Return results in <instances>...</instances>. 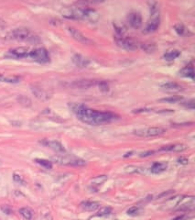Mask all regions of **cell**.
Masks as SVG:
<instances>
[{"instance_id":"21","label":"cell","mask_w":195,"mask_h":220,"mask_svg":"<svg viewBox=\"0 0 195 220\" xmlns=\"http://www.w3.org/2000/svg\"><path fill=\"white\" fill-rule=\"evenodd\" d=\"M180 55V52H179L178 50H171V51L167 52L163 55V58L166 61H173V60L177 59Z\"/></svg>"},{"instance_id":"13","label":"cell","mask_w":195,"mask_h":220,"mask_svg":"<svg viewBox=\"0 0 195 220\" xmlns=\"http://www.w3.org/2000/svg\"><path fill=\"white\" fill-rule=\"evenodd\" d=\"M9 52L16 58H26L29 57L30 52L27 47H17L11 50Z\"/></svg>"},{"instance_id":"1","label":"cell","mask_w":195,"mask_h":220,"mask_svg":"<svg viewBox=\"0 0 195 220\" xmlns=\"http://www.w3.org/2000/svg\"><path fill=\"white\" fill-rule=\"evenodd\" d=\"M70 107L81 121L91 126L107 124L118 119L119 117L116 114L112 112L97 111L95 109L89 108L88 106L81 104H71L70 105Z\"/></svg>"},{"instance_id":"38","label":"cell","mask_w":195,"mask_h":220,"mask_svg":"<svg viewBox=\"0 0 195 220\" xmlns=\"http://www.w3.org/2000/svg\"><path fill=\"white\" fill-rule=\"evenodd\" d=\"M183 216H178V217H175L174 219H172V220H182L183 219Z\"/></svg>"},{"instance_id":"17","label":"cell","mask_w":195,"mask_h":220,"mask_svg":"<svg viewBox=\"0 0 195 220\" xmlns=\"http://www.w3.org/2000/svg\"><path fill=\"white\" fill-rule=\"evenodd\" d=\"M167 168H168V163L166 162H156L152 165L150 172L153 174H160L165 172Z\"/></svg>"},{"instance_id":"35","label":"cell","mask_w":195,"mask_h":220,"mask_svg":"<svg viewBox=\"0 0 195 220\" xmlns=\"http://www.w3.org/2000/svg\"><path fill=\"white\" fill-rule=\"evenodd\" d=\"M194 101L193 100H191V102H189L187 105H186V106L188 107V108H191V109H193L194 108V103H193Z\"/></svg>"},{"instance_id":"8","label":"cell","mask_w":195,"mask_h":220,"mask_svg":"<svg viewBox=\"0 0 195 220\" xmlns=\"http://www.w3.org/2000/svg\"><path fill=\"white\" fill-rule=\"evenodd\" d=\"M99 81L97 80H92V79H82V80H77L70 83V86L74 88H80V89H87L92 86L98 85Z\"/></svg>"},{"instance_id":"30","label":"cell","mask_w":195,"mask_h":220,"mask_svg":"<svg viewBox=\"0 0 195 220\" xmlns=\"http://www.w3.org/2000/svg\"><path fill=\"white\" fill-rule=\"evenodd\" d=\"M138 210H139L138 206H137V205L131 206L130 208L127 210V215H129V216H136L138 213Z\"/></svg>"},{"instance_id":"6","label":"cell","mask_w":195,"mask_h":220,"mask_svg":"<svg viewBox=\"0 0 195 220\" xmlns=\"http://www.w3.org/2000/svg\"><path fill=\"white\" fill-rule=\"evenodd\" d=\"M8 38L17 41H25L30 38V32L26 28H18L12 30L8 34Z\"/></svg>"},{"instance_id":"18","label":"cell","mask_w":195,"mask_h":220,"mask_svg":"<svg viewBox=\"0 0 195 220\" xmlns=\"http://www.w3.org/2000/svg\"><path fill=\"white\" fill-rule=\"evenodd\" d=\"M161 88L170 92H176V91H180L182 89V86L175 82H167L161 84Z\"/></svg>"},{"instance_id":"25","label":"cell","mask_w":195,"mask_h":220,"mask_svg":"<svg viewBox=\"0 0 195 220\" xmlns=\"http://www.w3.org/2000/svg\"><path fill=\"white\" fill-rule=\"evenodd\" d=\"M111 213H112V208L110 206H104V207L99 208L96 215L98 216H105L110 215Z\"/></svg>"},{"instance_id":"36","label":"cell","mask_w":195,"mask_h":220,"mask_svg":"<svg viewBox=\"0 0 195 220\" xmlns=\"http://www.w3.org/2000/svg\"><path fill=\"white\" fill-rule=\"evenodd\" d=\"M2 210L6 213V214H10V212H11V210H10V208H9V207L8 206H3L2 207Z\"/></svg>"},{"instance_id":"4","label":"cell","mask_w":195,"mask_h":220,"mask_svg":"<svg viewBox=\"0 0 195 220\" xmlns=\"http://www.w3.org/2000/svg\"><path fill=\"white\" fill-rule=\"evenodd\" d=\"M166 132V129L160 127H151L147 128H141L134 131V134L139 137H156L162 135Z\"/></svg>"},{"instance_id":"2","label":"cell","mask_w":195,"mask_h":220,"mask_svg":"<svg viewBox=\"0 0 195 220\" xmlns=\"http://www.w3.org/2000/svg\"><path fill=\"white\" fill-rule=\"evenodd\" d=\"M96 14L94 9L88 8V7H74L71 8L69 13L64 14L63 16L68 18L72 19H88L93 18Z\"/></svg>"},{"instance_id":"34","label":"cell","mask_w":195,"mask_h":220,"mask_svg":"<svg viewBox=\"0 0 195 220\" xmlns=\"http://www.w3.org/2000/svg\"><path fill=\"white\" fill-rule=\"evenodd\" d=\"M155 153L154 151H145V152H142L140 153V157H148V156H150V155H153Z\"/></svg>"},{"instance_id":"3","label":"cell","mask_w":195,"mask_h":220,"mask_svg":"<svg viewBox=\"0 0 195 220\" xmlns=\"http://www.w3.org/2000/svg\"><path fill=\"white\" fill-rule=\"evenodd\" d=\"M115 41L118 47L127 51H136L138 49V44L132 39L127 38L125 35H115Z\"/></svg>"},{"instance_id":"15","label":"cell","mask_w":195,"mask_h":220,"mask_svg":"<svg viewBox=\"0 0 195 220\" xmlns=\"http://www.w3.org/2000/svg\"><path fill=\"white\" fill-rule=\"evenodd\" d=\"M188 147L185 144H172V145H168L164 146L160 151H174V152H181L187 150Z\"/></svg>"},{"instance_id":"5","label":"cell","mask_w":195,"mask_h":220,"mask_svg":"<svg viewBox=\"0 0 195 220\" xmlns=\"http://www.w3.org/2000/svg\"><path fill=\"white\" fill-rule=\"evenodd\" d=\"M31 59L40 63H46L50 62V55L44 48H38L31 51L29 55Z\"/></svg>"},{"instance_id":"20","label":"cell","mask_w":195,"mask_h":220,"mask_svg":"<svg viewBox=\"0 0 195 220\" xmlns=\"http://www.w3.org/2000/svg\"><path fill=\"white\" fill-rule=\"evenodd\" d=\"M31 90H32V93H33L36 96H37L38 98H40V99H47V98H49L48 94H47L43 89H41V88H40V87L34 86V87L31 88Z\"/></svg>"},{"instance_id":"16","label":"cell","mask_w":195,"mask_h":220,"mask_svg":"<svg viewBox=\"0 0 195 220\" xmlns=\"http://www.w3.org/2000/svg\"><path fill=\"white\" fill-rule=\"evenodd\" d=\"M81 206L84 210L93 212L100 208V203L95 201H84L81 204Z\"/></svg>"},{"instance_id":"23","label":"cell","mask_w":195,"mask_h":220,"mask_svg":"<svg viewBox=\"0 0 195 220\" xmlns=\"http://www.w3.org/2000/svg\"><path fill=\"white\" fill-rule=\"evenodd\" d=\"M182 100V97L177 96V95H172V96H169L165 97V98H161L158 101L160 102H164V103H169V104H173V103H178Z\"/></svg>"},{"instance_id":"12","label":"cell","mask_w":195,"mask_h":220,"mask_svg":"<svg viewBox=\"0 0 195 220\" xmlns=\"http://www.w3.org/2000/svg\"><path fill=\"white\" fill-rule=\"evenodd\" d=\"M41 143L43 145L49 147L50 149L53 150L57 153H65L64 147L58 141H55V140H43Z\"/></svg>"},{"instance_id":"32","label":"cell","mask_w":195,"mask_h":220,"mask_svg":"<svg viewBox=\"0 0 195 220\" xmlns=\"http://www.w3.org/2000/svg\"><path fill=\"white\" fill-rule=\"evenodd\" d=\"M13 180H14V182H16L17 183H20V185H23V183H24L23 178L20 175L17 174V173H14L13 174Z\"/></svg>"},{"instance_id":"14","label":"cell","mask_w":195,"mask_h":220,"mask_svg":"<svg viewBox=\"0 0 195 220\" xmlns=\"http://www.w3.org/2000/svg\"><path fill=\"white\" fill-rule=\"evenodd\" d=\"M72 63L79 68H85L90 63V61L81 54H74L72 57Z\"/></svg>"},{"instance_id":"28","label":"cell","mask_w":195,"mask_h":220,"mask_svg":"<svg viewBox=\"0 0 195 220\" xmlns=\"http://www.w3.org/2000/svg\"><path fill=\"white\" fill-rule=\"evenodd\" d=\"M174 30L180 36L184 35V33H185V27L182 25V24H177V25H175Z\"/></svg>"},{"instance_id":"33","label":"cell","mask_w":195,"mask_h":220,"mask_svg":"<svg viewBox=\"0 0 195 220\" xmlns=\"http://www.w3.org/2000/svg\"><path fill=\"white\" fill-rule=\"evenodd\" d=\"M178 162L180 163V164H188L189 160H188V159H186V158L181 157V158H179L178 159Z\"/></svg>"},{"instance_id":"9","label":"cell","mask_w":195,"mask_h":220,"mask_svg":"<svg viewBox=\"0 0 195 220\" xmlns=\"http://www.w3.org/2000/svg\"><path fill=\"white\" fill-rule=\"evenodd\" d=\"M68 31L70 33V35L74 38V40H76L77 41L82 43V44H86V45H91L93 43V41L92 40H90L87 37H85L81 31H79L78 30L74 29V28H68Z\"/></svg>"},{"instance_id":"26","label":"cell","mask_w":195,"mask_h":220,"mask_svg":"<svg viewBox=\"0 0 195 220\" xmlns=\"http://www.w3.org/2000/svg\"><path fill=\"white\" fill-rule=\"evenodd\" d=\"M107 180V176L106 175H99L96 176L94 178L92 179V185H100L102 183H104L105 181Z\"/></svg>"},{"instance_id":"7","label":"cell","mask_w":195,"mask_h":220,"mask_svg":"<svg viewBox=\"0 0 195 220\" xmlns=\"http://www.w3.org/2000/svg\"><path fill=\"white\" fill-rule=\"evenodd\" d=\"M54 160L56 162L65 165H71V166H84L86 164L85 161L81 160V159L76 158H67V157H55Z\"/></svg>"},{"instance_id":"27","label":"cell","mask_w":195,"mask_h":220,"mask_svg":"<svg viewBox=\"0 0 195 220\" xmlns=\"http://www.w3.org/2000/svg\"><path fill=\"white\" fill-rule=\"evenodd\" d=\"M35 162L46 169H52V162L48 161V160H44V159H36Z\"/></svg>"},{"instance_id":"19","label":"cell","mask_w":195,"mask_h":220,"mask_svg":"<svg viewBox=\"0 0 195 220\" xmlns=\"http://www.w3.org/2000/svg\"><path fill=\"white\" fill-rule=\"evenodd\" d=\"M180 75L181 76H184V77H188V78H191L193 79L194 78V71H193V66L191 63L188 64L187 66H185L184 68H182L180 71Z\"/></svg>"},{"instance_id":"10","label":"cell","mask_w":195,"mask_h":220,"mask_svg":"<svg viewBox=\"0 0 195 220\" xmlns=\"http://www.w3.org/2000/svg\"><path fill=\"white\" fill-rule=\"evenodd\" d=\"M129 25L134 29H138L142 25V17L138 12H132L127 16Z\"/></svg>"},{"instance_id":"11","label":"cell","mask_w":195,"mask_h":220,"mask_svg":"<svg viewBox=\"0 0 195 220\" xmlns=\"http://www.w3.org/2000/svg\"><path fill=\"white\" fill-rule=\"evenodd\" d=\"M194 205H195V201H194V197L193 196H191V197H188L187 199V202H183V196H182L181 200L179 202V204H177V206H179L178 210H180V211H189V210H192L194 208Z\"/></svg>"},{"instance_id":"31","label":"cell","mask_w":195,"mask_h":220,"mask_svg":"<svg viewBox=\"0 0 195 220\" xmlns=\"http://www.w3.org/2000/svg\"><path fill=\"white\" fill-rule=\"evenodd\" d=\"M98 86H99V89H100V90L104 91V92L108 91V89H109L108 83H107L106 82H104V81H99V83H98Z\"/></svg>"},{"instance_id":"29","label":"cell","mask_w":195,"mask_h":220,"mask_svg":"<svg viewBox=\"0 0 195 220\" xmlns=\"http://www.w3.org/2000/svg\"><path fill=\"white\" fill-rule=\"evenodd\" d=\"M142 49L144 51H146V52H152V51H154V49H155V46H154V44H151V43H143L142 44Z\"/></svg>"},{"instance_id":"22","label":"cell","mask_w":195,"mask_h":220,"mask_svg":"<svg viewBox=\"0 0 195 220\" xmlns=\"http://www.w3.org/2000/svg\"><path fill=\"white\" fill-rule=\"evenodd\" d=\"M0 82L8 83H18L20 82V77L18 76H5L0 75Z\"/></svg>"},{"instance_id":"37","label":"cell","mask_w":195,"mask_h":220,"mask_svg":"<svg viewBox=\"0 0 195 220\" xmlns=\"http://www.w3.org/2000/svg\"><path fill=\"white\" fill-rule=\"evenodd\" d=\"M4 27H5V22L0 19V30H1Z\"/></svg>"},{"instance_id":"24","label":"cell","mask_w":195,"mask_h":220,"mask_svg":"<svg viewBox=\"0 0 195 220\" xmlns=\"http://www.w3.org/2000/svg\"><path fill=\"white\" fill-rule=\"evenodd\" d=\"M19 213L20 215L27 220H30L32 218V211L29 208H27V207H23V208L19 209Z\"/></svg>"}]
</instances>
